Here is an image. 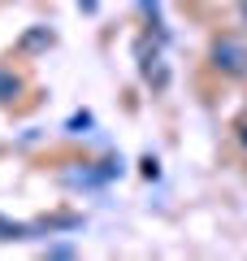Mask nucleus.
Returning a JSON list of instances; mask_svg holds the SVG:
<instances>
[{"label": "nucleus", "instance_id": "1", "mask_svg": "<svg viewBox=\"0 0 247 261\" xmlns=\"http://www.w3.org/2000/svg\"><path fill=\"white\" fill-rule=\"evenodd\" d=\"M212 65L221 74H247V44L243 39H217L212 44Z\"/></svg>", "mask_w": 247, "mask_h": 261}, {"label": "nucleus", "instance_id": "2", "mask_svg": "<svg viewBox=\"0 0 247 261\" xmlns=\"http://www.w3.org/2000/svg\"><path fill=\"white\" fill-rule=\"evenodd\" d=\"M0 240H26V226H22V222H9V218L0 214Z\"/></svg>", "mask_w": 247, "mask_h": 261}, {"label": "nucleus", "instance_id": "4", "mask_svg": "<svg viewBox=\"0 0 247 261\" xmlns=\"http://www.w3.org/2000/svg\"><path fill=\"white\" fill-rule=\"evenodd\" d=\"M238 13H243V22H247V0H243V5H238Z\"/></svg>", "mask_w": 247, "mask_h": 261}, {"label": "nucleus", "instance_id": "3", "mask_svg": "<svg viewBox=\"0 0 247 261\" xmlns=\"http://www.w3.org/2000/svg\"><path fill=\"white\" fill-rule=\"evenodd\" d=\"M238 144H243V148H247V118L238 122Z\"/></svg>", "mask_w": 247, "mask_h": 261}]
</instances>
